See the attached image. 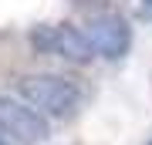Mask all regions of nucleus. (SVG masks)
<instances>
[{
    "label": "nucleus",
    "instance_id": "obj_3",
    "mask_svg": "<svg viewBox=\"0 0 152 145\" xmlns=\"http://www.w3.org/2000/svg\"><path fill=\"white\" fill-rule=\"evenodd\" d=\"M31 44L41 54H54V58L75 61V64L95 58V47L88 41V34L78 31V27H71V24H41L31 34Z\"/></svg>",
    "mask_w": 152,
    "mask_h": 145
},
{
    "label": "nucleus",
    "instance_id": "obj_4",
    "mask_svg": "<svg viewBox=\"0 0 152 145\" xmlns=\"http://www.w3.org/2000/svg\"><path fill=\"white\" fill-rule=\"evenodd\" d=\"M85 34H88V41H91L95 54H102V58H122V54L129 51V44H132L129 24H125L122 17H115V14L95 17Z\"/></svg>",
    "mask_w": 152,
    "mask_h": 145
},
{
    "label": "nucleus",
    "instance_id": "obj_6",
    "mask_svg": "<svg viewBox=\"0 0 152 145\" xmlns=\"http://www.w3.org/2000/svg\"><path fill=\"white\" fill-rule=\"evenodd\" d=\"M0 145H4V138H0Z\"/></svg>",
    "mask_w": 152,
    "mask_h": 145
},
{
    "label": "nucleus",
    "instance_id": "obj_2",
    "mask_svg": "<svg viewBox=\"0 0 152 145\" xmlns=\"http://www.w3.org/2000/svg\"><path fill=\"white\" fill-rule=\"evenodd\" d=\"M0 135H7L14 145H41L48 142L51 128L37 108L17 101L10 95H0Z\"/></svg>",
    "mask_w": 152,
    "mask_h": 145
},
{
    "label": "nucleus",
    "instance_id": "obj_1",
    "mask_svg": "<svg viewBox=\"0 0 152 145\" xmlns=\"http://www.w3.org/2000/svg\"><path fill=\"white\" fill-rule=\"evenodd\" d=\"M17 91L31 108L51 118H68L81 108V85L64 74H27L17 81Z\"/></svg>",
    "mask_w": 152,
    "mask_h": 145
},
{
    "label": "nucleus",
    "instance_id": "obj_5",
    "mask_svg": "<svg viewBox=\"0 0 152 145\" xmlns=\"http://www.w3.org/2000/svg\"><path fill=\"white\" fill-rule=\"evenodd\" d=\"M142 4H145V7H152V0H142Z\"/></svg>",
    "mask_w": 152,
    "mask_h": 145
}]
</instances>
